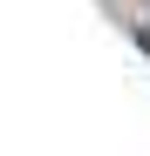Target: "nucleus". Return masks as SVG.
Wrapping results in <instances>:
<instances>
[{
    "label": "nucleus",
    "instance_id": "1",
    "mask_svg": "<svg viewBox=\"0 0 150 156\" xmlns=\"http://www.w3.org/2000/svg\"><path fill=\"white\" fill-rule=\"evenodd\" d=\"M137 48H143V55H150V27H137Z\"/></svg>",
    "mask_w": 150,
    "mask_h": 156
}]
</instances>
